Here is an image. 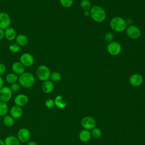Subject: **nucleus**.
<instances>
[{
  "label": "nucleus",
  "mask_w": 145,
  "mask_h": 145,
  "mask_svg": "<svg viewBox=\"0 0 145 145\" xmlns=\"http://www.w3.org/2000/svg\"><path fill=\"white\" fill-rule=\"evenodd\" d=\"M89 12L90 16L95 22L101 23L106 19V12L101 6L97 5L92 6L89 10Z\"/></svg>",
  "instance_id": "f257e3e1"
},
{
  "label": "nucleus",
  "mask_w": 145,
  "mask_h": 145,
  "mask_svg": "<svg viewBox=\"0 0 145 145\" xmlns=\"http://www.w3.org/2000/svg\"><path fill=\"white\" fill-rule=\"evenodd\" d=\"M35 82L34 75L29 72H24L19 76L18 83L20 85L25 88L32 87Z\"/></svg>",
  "instance_id": "f03ea898"
},
{
  "label": "nucleus",
  "mask_w": 145,
  "mask_h": 145,
  "mask_svg": "<svg viewBox=\"0 0 145 145\" xmlns=\"http://www.w3.org/2000/svg\"><path fill=\"white\" fill-rule=\"evenodd\" d=\"M127 25L126 20L120 16L113 17L110 21V27L111 29L117 32L124 31Z\"/></svg>",
  "instance_id": "7ed1b4c3"
},
{
  "label": "nucleus",
  "mask_w": 145,
  "mask_h": 145,
  "mask_svg": "<svg viewBox=\"0 0 145 145\" xmlns=\"http://www.w3.org/2000/svg\"><path fill=\"white\" fill-rule=\"evenodd\" d=\"M50 70L49 68L44 65H39L36 70L37 78L41 81L44 82L49 80L50 75Z\"/></svg>",
  "instance_id": "20e7f679"
},
{
  "label": "nucleus",
  "mask_w": 145,
  "mask_h": 145,
  "mask_svg": "<svg viewBox=\"0 0 145 145\" xmlns=\"http://www.w3.org/2000/svg\"><path fill=\"white\" fill-rule=\"evenodd\" d=\"M35 59L33 56L29 53L25 52L22 54L19 57V62L25 67H29L34 63Z\"/></svg>",
  "instance_id": "39448f33"
},
{
  "label": "nucleus",
  "mask_w": 145,
  "mask_h": 145,
  "mask_svg": "<svg viewBox=\"0 0 145 145\" xmlns=\"http://www.w3.org/2000/svg\"><path fill=\"white\" fill-rule=\"evenodd\" d=\"M107 51L112 56H115L118 55L121 52V45L117 42L112 41L108 43L107 45Z\"/></svg>",
  "instance_id": "423d86ee"
},
{
  "label": "nucleus",
  "mask_w": 145,
  "mask_h": 145,
  "mask_svg": "<svg viewBox=\"0 0 145 145\" xmlns=\"http://www.w3.org/2000/svg\"><path fill=\"white\" fill-rule=\"evenodd\" d=\"M125 30L127 36L131 39H137L141 35L140 29L135 25H130L128 27L127 26Z\"/></svg>",
  "instance_id": "0eeeda50"
},
{
  "label": "nucleus",
  "mask_w": 145,
  "mask_h": 145,
  "mask_svg": "<svg viewBox=\"0 0 145 145\" xmlns=\"http://www.w3.org/2000/svg\"><path fill=\"white\" fill-rule=\"evenodd\" d=\"M81 125L84 129L89 130L96 127V122L93 117L91 116H86L82 119Z\"/></svg>",
  "instance_id": "6e6552de"
},
{
  "label": "nucleus",
  "mask_w": 145,
  "mask_h": 145,
  "mask_svg": "<svg viewBox=\"0 0 145 145\" xmlns=\"http://www.w3.org/2000/svg\"><path fill=\"white\" fill-rule=\"evenodd\" d=\"M11 19L10 15L6 12H0V28L5 30L10 27Z\"/></svg>",
  "instance_id": "1a4fd4ad"
},
{
  "label": "nucleus",
  "mask_w": 145,
  "mask_h": 145,
  "mask_svg": "<svg viewBox=\"0 0 145 145\" xmlns=\"http://www.w3.org/2000/svg\"><path fill=\"white\" fill-rule=\"evenodd\" d=\"M12 96V92L8 86H3L0 89V101L7 103L9 101Z\"/></svg>",
  "instance_id": "9d476101"
},
{
  "label": "nucleus",
  "mask_w": 145,
  "mask_h": 145,
  "mask_svg": "<svg viewBox=\"0 0 145 145\" xmlns=\"http://www.w3.org/2000/svg\"><path fill=\"white\" fill-rule=\"evenodd\" d=\"M16 137L21 143H27L30 139L31 133L28 129L23 127L19 130Z\"/></svg>",
  "instance_id": "9b49d317"
},
{
  "label": "nucleus",
  "mask_w": 145,
  "mask_h": 145,
  "mask_svg": "<svg viewBox=\"0 0 145 145\" xmlns=\"http://www.w3.org/2000/svg\"><path fill=\"white\" fill-rule=\"evenodd\" d=\"M143 82V78L140 74L135 73L132 74L129 78V83L133 87L140 86Z\"/></svg>",
  "instance_id": "f8f14e48"
},
{
  "label": "nucleus",
  "mask_w": 145,
  "mask_h": 145,
  "mask_svg": "<svg viewBox=\"0 0 145 145\" xmlns=\"http://www.w3.org/2000/svg\"><path fill=\"white\" fill-rule=\"evenodd\" d=\"M28 100H29L28 97L26 95L20 93L17 95L15 97L14 101L15 105L22 107L27 105V103H28Z\"/></svg>",
  "instance_id": "ddd939ff"
},
{
  "label": "nucleus",
  "mask_w": 145,
  "mask_h": 145,
  "mask_svg": "<svg viewBox=\"0 0 145 145\" xmlns=\"http://www.w3.org/2000/svg\"><path fill=\"white\" fill-rule=\"evenodd\" d=\"M10 115L14 120L20 118L23 115V109L22 107L16 105L12 106L10 109Z\"/></svg>",
  "instance_id": "4468645a"
},
{
  "label": "nucleus",
  "mask_w": 145,
  "mask_h": 145,
  "mask_svg": "<svg viewBox=\"0 0 145 145\" xmlns=\"http://www.w3.org/2000/svg\"><path fill=\"white\" fill-rule=\"evenodd\" d=\"M17 35L16 30L13 27H9L5 29V38L9 41L15 40Z\"/></svg>",
  "instance_id": "2eb2a0df"
},
{
  "label": "nucleus",
  "mask_w": 145,
  "mask_h": 145,
  "mask_svg": "<svg viewBox=\"0 0 145 145\" xmlns=\"http://www.w3.org/2000/svg\"><path fill=\"white\" fill-rule=\"evenodd\" d=\"M12 72L19 76L25 72V67L19 62L16 61L11 65Z\"/></svg>",
  "instance_id": "dca6fc26"
},
{
  "label": "nucleus",
  "mask_w": 145,
  "mask_h": 145,
  "mask_svg": "<svg viewBox=\"0 0 145 145\" xmlns=\"http://www.w3.org/2000/svg\"><path fill=\"white\" fill-rule=\"evenodd\" d=\"M54 88V83L50 80H47L42 82L41 84V89L45 93H51Z\"/></svg>",
  "instance_id": "f3484780"
},
{
  "label": "nucleus",
  "mask_w": 145,
  "mask_h": 145,
  "mask_svg": "<svg viewBox=\"0 0 145 145\" xmlns=\"http://www.w3.org/2000/svg\"><path fill=\"white\" fill-rule=\"evenodd\" d=\"M15 42L21 46H25L28 43V37L24 34H18L15 39Z\"/></svg>",
  "instance_id": "a211bd4d"
},
{
  "label": "nucleus",
  "mask_w": 145,
  "mask_h": 145,
  "mask_svg": "<svg viewBox=\"0 0 145 145\" xmlns=\"http://www.w3.org/2000/svg\"><path fill=\"white\" fill-rule=\"evenodd\" d=\"M5 145H20V142L16 136L8 135L4 140Z\"/></svg>",
  "instance_id": "6ab92c4d"
},
{
  "label": "nucleus",
  "mask_w": 145,
  "mask_h": 145,
  "mask_svg": "<svg viewBox=\"0 0 145 145\" xmlns=\"http://www.w3.org/2000/svg\"><path fill=\"white\" fill-rule=\"evenodd\" d=\"M54 101L55 106L58 109H63L66 106V102L64 100L63 97L62 95H57L55 97Z\"/></svg>",
  "instance_id": "aec40b11"
},
{
  "label": "nucleus",
  "mask_w": 145,
  "mask_h": 145,
  "mask_svg": "<svg viewBox=\"0 0 145 145\" xmlns=\"http://www.w3.org/2000/svg\"><path fill=\"white\" fill-rule=\"evenodd\" d=\"M91 134L88 130L83 129L79 134V138L83 142H87L91 139Z\"/></svg>",
  "instance_id": "412c9836"
},
{
  "label": "nucleus",
  "mask_w": 145,
  "mask_h": 145,
  "mask_svg": "<svg viewBox=\"0 0 145 145\" xmlns=\"http://www.w3.org/2000/svg\"><path fill=\"white\" fill-rule=\"evenodd\" d=\"M18 78H19V76L12 72L8 73L6 75L5 80L7 82V83L11 84L12 83L18 82Z\"/></svg>",
  "instance_id": "4be33fe9"
},
{
  "label": "nucleus",
  "mask_w": 145,
  "mask_h": 145,
  "mask_svg": "<svg viewBox=\"0 0 145 145\" xmlns=\"http://www.w3.org/2000/svg\"><path fill=\"white\" fill-rule=\"evenodd\" d=\"M15 120L10 116L6 114L3 117V123L6 127H10L14 124Z\"/></svg>",
  "instance_id": "5701e85b"
},
{
  "label": "nucleus",
  "mask_w": 145,
  "mask_h": 145,
  "mask_svg": "<svg viewBox=\"0 0 145 145\" xmlns=\"http://www.w3.org/2000/svg\"><path fill=\"white\" fill-rule=\"evenodd\" d=\"M8 112V107L6 103L0 101V117L6 116Z\"/></svg>",
  "instance_id": "b1692460"
},
{
  "label": "nucleus",
  "mask_w": 145,
  "mask_h": 145,
  "mask_svg": "<svg viewBox=\"0 0 145 145\" xmlns=\"http://www.w3.org/2000/svg\"><path fill=\"white\" fill-rule=\"evenodd\" d=\"M61 74L57 71H54L51 72L50 75V78L49 79L52 82H58L61 80Z\"/></svg>",
  "instance_id": "393cba45"
},
{
  "label": "nucleus",
  "mask_w": 145,
  "mask_h": 145,
  "mask_svg": "<svg viewBox=\"0 0 145 145\" xmlns=\"http://www.w3.org/2000/svg\"><path fill=\"white\" fill-rule=\"evenodd\" d=\"M80 5L81 8L84 11L89 10L92 7L91 3L89 0H82Z\"/></svg>",
  "instance_id": "a878e982"
},
{
  "label": "nucleus",
  "mask_w": 145,
  "mask_h": 145,
  "mask_svg": "<svg viewBox=\"0 0 145 145\" xmlns=\"http://www.w3.org/2000/svg\"><path fill=\"white\" fill-rule=\"evenodd\" d=\"M91 136H93V137L95 138H99L101 137V134H102V132L101 130L97 127H94L93 129L91 130Z\"/></svg>",
  "instance_id": "bb28decb"
},
{
  "label": "nucleus",
  "mask_w": 145,
  "mask_h": 145,
  "mask_svg": "<svg viewBox=\"0 0 145 145\" xmlns=\"http://www.w3.org/2000/svg\"><path fill=\"white\" fill-rule=\"evenodd\" d=\"M61 5L65 8H70L74 3V0H59Z\"/></svg>",
  "instance_id": "cd10ccee"
},
{
  "label": "nucleus",
  "mask_w": 145,
  "mask_h": 145,
  "mask_svg": "<svg viewBox=\"0 0 145 145\" xmlns=\"http://www.w3.org/2000/svg\"><path fill=\"white\" fill-rule=\"evenodd\" d=\"M8 49H9V50L11 53H15L18 52L20 50V46L15 42V43H12V44H10L8 47Z\"/></svg>",
  "instance_id": "c85d7f7f"
},
{
  "label": "nucleus",
  "mask_w": 145,
  "mask_h": 145,
  "mask_svg": "<svg viewBox=\"0 0 145 145\" xmlns=\"http://www.w3.org/2000/svg\"><path fill=\"white\" fill-rule=\"evenodd\" d=\"M20 87H21V86L18 82L12 83L10 86V88L11 90L12 93L13 92H18V91H19Z\"/></svg>",
  "instance_id": "c756f323"
},
{
  "label": "nucleus",
  "mask_w": 145,
  "mask_h": 145,
  "mask_svg": "<svg viewBox=\"0 0 145 145\" xmlns=\"http://www.w3.org/2000/svg\"><path fill=\"white\" fill-rule=\"evenodd\" d=\"M45 106L48 108V109H52L53 108L54 106H55V104H54V100L52 99H47L45 102Z\"/></svg>",
  "instance_id": "7c9ffc66"
},
{
  "label": "nucleus",
  "mask_w": 145,
  "mask_h": 145,
  "mask_svg": "<svg viewBox=\"0 0 145 145\" xmlns=\"http://www.w3.org/2000/svg\"><path fill=\"white\" fill-rule=\"evenodd\" d=\"M113 38H114V36H113V33L110 32H108L106 33L105 36H104L105 41L106 42H108V43L112 41L113 40Z\"/></svg>",
  "instance_id": "2f4dec72"
},
{
  "label": "nucleus",
  "mask_w": 145,
  "mask_h": 145,
  "mask_svg": "<svg viewBox=\"0 0 145 145\" xmlns=\"http://www.w3.org/2000/svg\"><path fill=\"white\" fill-rule=\"evenodd\" d=\"M6 70V66L4 63L0 62V76H2L3 75Z\"/></svg>",
  "instance_id": "473e14b6"
},
{
  "label": "nucleus",
  "mask_w": 145,
  "mask_h": 145,
  "mask_svg": "<svg viewBox=\"0 0 145 145\" xmlns=\"http://www.w3.org/2000/svg\"><path fill=\"white\" fill-rule=\"evenodd\" d=\"M5 38V30L0 28V40H3Z\"/></svg>",
  "instance_id": "72a5a7b5"
},
{
  "label": "nucleus",
  "mask_w": 145,
  "mask_h": 145,
  "mask_svg": "<svg viewBox=\"0 0 145 145\" xmlns=\"http://www.w3.org/2000/svg\"><path fill=\"white\" fill-rule=\"evenodd\" d=\"M27 145H38L36 142H35L33 140H29L27 143Z\"/></svg>",
  "instance_id": "f704fd0d"
},
{
  "label": "nucleus",
  "mask_w": 145,
  "mask_h": 145,
  "mask_svg": "<svg viewBox=\"0 0 145 145\" xmlns=\"http://www.w3.org/2000/svg\"><path fill=\"white\" fill-rule=\"evenodd\" d=\"M3 84H4V80H3V78H2V77L1 76H0V89H1L3 86H4Z\"/></svg>",
  "instance_id": "c9c22d12"
},
{
  "label": "nucleus",
  "mask_w": 145,
  "mask_h": 145,
  "mask_svg": "<svg viewBox=\"0 0 145 145\" xmlns=\"http://www.w3.org/2000/svg\"><path fill=\"white\" fill-rule=\"evenodd\" d=\"M84 15L86 17L90 16V12H89V10H87V11H84Z\"/></svg>",
  "instance_id": "e433bc0d"
},
{
  "label": "nucleus",
  "mask_w": 145,
  "mask_h": 145,
  "mask_svg": "<svg viewBox=\"0 0 145 145\" xmlns=\"http://www.w3.org/2000/svg\"><path fill=\"white\" fill-rule=\"evenodd\" d=\"M0 145H5L4 140H3L2 139H0Z\"/></svg>",
  "instance_id": "4c0bfd02"
}]
</instances>
